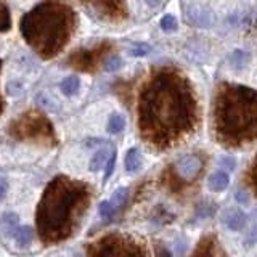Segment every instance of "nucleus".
I'll use <instances>...</instances> for the list:
<instances>
[{
  "instance_id": "f257e3e1",
  "label": "nucleus",
  "mask_w": 257,
  "mask_h": 257,
  "mask_svg": "<svg viewBox=\"0 0 257 257\" xmlns=\"http://www.w3.org/2000/svg\"><path fill=\"white\" fill-rule=\"evenodd\" d=\"M198 103L187 77L159 69L145 82L139 98V131L148 145L166 150L195 131Z\"/></svg>"
},
{
  "instance_id": "f03ea898",
  "label": "nucleus",
  "mask_w": 257,
  "mask_h": 257,
  "mask_svg": "<svg viewBox=\"0 0 257 257\" xmlns=\"http://www.w3.org/2000/svg\"><path fill=\"white\" fill-rule=\"evenodd\" d=\"M92 199L85 182L58 175L47 185L36 212V225L45 244H56L74 235Z\"/></svg>"
},
{
  "instance_id": "7ed1b4c3",
  "label": "nucleus",
  "mask_w": 257,
  "mask_h": 257,
  "mask_svg": "<svg viewBox=\"0 0 257 257\" xmlns=\"http://www.w3.org/2000/svg\"><path fill=\"white\" fill-rule=\"evenodd\" d=\"M217 140L241 147L257 140V92L238 84H220L212 103Z\"/></svg>"
},
{
  "instance_id": "20e7f679",
  "label": "nucleus",
  "mask_w": 257,
  "mask_h": 257,
  "mask_svg": "<svg viewBox=\"0 0 257 257\" xmlns=\"http://www.w3.org/2000/svg\"><path fill=\"white\" fill-rule=\"evenodd\" d=\"M76 26V12L69 4L45 0L23 16L20 31L32 50L50 60L68 45Z\"/></svg>"
},
{
  "instance_id": "39448f33",
  "label": "nucleus",
  "mask_w": 257,
  "mask_h": 257,
  "mask_svg": "<svg viewBox=\"0 0 257 257\" xmlns=\"http://www.w3.org/2000/svg\"><path fill=\"white\" fill-rule=\"evenodd\" d=\"M8 135L20 142H31L52 147L56 143V134L52 122L42 112L26 111L8 127Z\"/></svg>"
},
{
  "instance_id": "423d86ee",
  "label": "nucleus",
  "mask_w": 257,
  "mask_h": 257,
  "mask_svg": "<svg viewBox=\"0 0 257 257\" xmlns=\"http://www.w3.org/2000/svg\"><path fill=\"white\" fill-rule=\"evenodd\" d=\"M88 257H148L145 247L124 233H108L87 246Z\"/></svg>"
},
{
  "instance_id": "0eeeda50",
  "label": "nucleus",
  "mask_w": 257,
  "mask_h": 257,
  "mask_svg": "<svg viewBox=\"0 0 257 257\" xmlns=\"http://www.w3.org/2000/svg\"><path fill=\"white\" fill-rule=\"evenodd\" d=\"M87 12L95 18L108 23H119L127 18V5L124 0H79Z\"/></svg>"
},
{
  "instance_id": "6e6552de",
  "label": "nucleus",
  "mask_w": 257,
  "mask_h": 257,
  "mask_svg": "<svg viewBox=\"0 0 257 257\" xmlns=\"http://www.w3.org/2000/svg\"><path fill=\"white\" fill-rule=\"evenodd\" d=\"M109 52V44H101L98 47L93 48H82L77 50L69 56V66L79 71L92 72L96 66H98L100 60H103V56Z\"/></svg>"
},
{
  "instance_id": "1a4fd4ad",
  "label": "nucleus",
  "mask_w": 257,
  "mask_h": 257,
  "mask_svg": "<svg viewBox=\"0 0 257 257\" xmlns=\"http://www.w3.org/2000/svg\"><path fill=\"white\" fill-rule=\"evenodd\" d=\"M201 167H203V163H201V159L196 155H187L175 164V174L182 180L191 182L193 179H196Z\"/></svg>"
},
{
  "instance_id": "9d476101",
  "label": "nucleus",
  "mask_w": 257,
  "mask_h": 257,
  "mask_svg": "<svg viewBox=\"0 0 257 257\" xmlns=\"http://www.w3.org/2000/svg\"><path fill=\"white\" fill-rule=\"evenodd\" d=\"M222 222L227 225V227L233 231H239L246 227V222H247V217L246 214L241 211V209L236 207H231L227 209L222 215Z\"/></svg>"
},
{
  "instance_id": "9b49d317",
  "label": "nucleus",
  "mask_w": 257,
  "mask_h": 257,
  "mask_svg": "<svg viewBox=\"0 0 257 257\" xmlns=\"http://www.w3.org/2000/svg\"><path fill=\"white\" fill-rule=\"evenodd\" d=\"M193 257H227L219 246V243L214 238H206L203 243H199L198 251L193 254Z\"/></svg>"
},
{
  "instance_id": "f8f14e48",
  "label": "nucleus",
  "mask_w": 257,
  "mask_h": 257,
  "mask_svg": "<svg viewBox=\"0 0 257 257\" xmlns=\"http://www.w3.org/2000/svg\"><path fill=\"white\" fill-rule=\"evenodd\" d=\"M228 185H230V177L227 172H223V171L214 172L207 180V187L212 191H223Z\"/></svg>"
},
{
  "instance_id": "ddd939ff",
  "label": "nucleus",
  "mask_w": 257,
  "mask_h": 257,
  "mask_svg": "<svg viewBox=\"0 0 257 257\" xmlns=\"http://www.w3.org/2000/svg\"><path fill=\"white\" fill-rule=\"evenodd\" d=\"M125 171L127 172H137L142 167V155L139 148H131L125 155Z\"/></svg>"
},
{
  "instance_id": "4468645a",
  "label": "nucleus",
  "mask_w": 257,
  "mask_h": 257,
  "mask_svg": "<svg viewBox=\"0 0 257 257\" xmlns=\"http://www.w3.org/2000/svg\"><path fill=\"white\" fill-rule=\"evenodd\" d=\"M79 87H80V80L77 76H68V77H64L61 80V84H60V88H61V92L63 95H66V96H72L77 90H79Z\"/></svg>"
},
{
  "instance_id": "2eb2a0df",
  "label": "nucleus",
  "mask_w": 257,
  "mask_h": 257,
  "mask_svg": "<svg viewBox=\"0 0 257 257\" xmlns=\"http://www.w3.org/2000/svg\"><path fill=\"white\" fill-rule=\"evenodd\" d=\"M109 158V151L106 148H101L95 153V155L92 156L90 159V166H88V169H90L92 172H98L100 169L103 166H106V161Z\"/></svg>"
},
{
  "instance_id": "dca6fc26",
  "label": "nucleus",
  "mask_w": 257,
  "mask_h": 257,
  "mask_svg": "<svg viewBox=\"0 0 257 257\" xmlns=\"http://www.w3.org/2000/svg\"><path fill=\"white\" fill-rule=\"evenodd\" d=\"M32 236H34V231H32V228L29 227V225H21V227H18L15 231L16 243L21 244V246H28L32 241Z\"/></svg>"
},
{
  "instance_id": "f3484780",
  "label": "nucleus",
  "mask_w": 257,
  "mask_h": 257,
  "mask_svg": "<svg viewBox=\"0 0 257 257\" xmlns=\"http://www.w3.org/2000/svg\"><path fill=\"white\" fill-rule=\"evenodd\" d=\"M0 225H2V230L7 231V233H13L16 231V225H18V215L15 212H5L2 215V220H0Z\"/></svg>"
},
{
  "instance_id": "a211bd4d",
  "label": "nucleus",
  "mask_w": 257,
  "mask_h": 257,
  "mask_svg": "<svg viewBox=\"0 0 257 257\" xmlns=\"http://www.w3.org/2000/svg\"><path fill=\"white\" fill-rule=\"evenodd\" d=\"M125 127V119L122 114H119V112H114L109 120H108V132L109 134H120L124 131Z\"/></svg>"
},
{
  "instance_id": "6ab92c4d",
  "label": "nucleus",
  "mask_w": 257,
  "mask_h": 257,
  "mask_svg": "<svg viewBox=\"0 0 257 257\" xmlns=\"http://www.w3.org/2000/svg\"><path fill=\"white\" fill-rule=\"evenodd\" d=\"M249 61V55L244 52V50H235L231 53L230 56V64L235 69H241V68H244L246 64Z\"/></svg>"
},
{
  "instance_id": "aec40b11",
  "label": "nucleus",
  "mask_w": 257,
  "mask_h": 257,
  "mask_svg": "<svg viewBox=\"0 0 257 257\" xmlns=\"http://www.w3.org/2000/svg\"><path fill=\"white\" fill-rule=\"evenodd\" d=\"M12 28V18H10V12L5 5V2L0 0V32H5Z\"/></svg>"
},
{
  "instance_id": "412c9836",
  "label": "nucleus",
  "mask_w": 257,
  "mask_h": 257,
  "mask_svg": "<svg viewBox=\"0 0 257 257\" xmlns=\"http://www.w3.org/2000/svg\"><path fill=\"white\" fill-rule=\"evenodd\" d=\"M127 196H128V190L127 188H117L114 193H112V196H111V204L114 206V209H119V207H122L125 204V201H127Z\"/></svg>"
},
{
  "instance_id": "4be33fe9",
  "label": "nucleus",
  "mask_w": 257,
  "mask_h": 257,
  "mask_svg": "<svg viewBox=\"0 0 257 257\" xmlns=\"http://www.w3.org/2000/svg\"><path fill=\"white\" fill-rule=\"evenodd\" d=\"M177 26H179V23H177V18L172 15H166L161 18V29L163 31H175Z\"/></svg>"
},
{
  "instance_id": "5701e85b",
  "label": "nucleus",
  "mask_w": 257,
  "mask_h": 257,
  "mask_svg": "<svg viewBox=\"0 0 257 257\" xmlns=\"http://www.w3.org/2000/svg\"><path fill=\"white\" fill-rule=\"evenodd\" d=\"M114 206L111 204V201L108 199V201H101L100 203V206H98V212H100V215L103 217V219H111L112 217V214H114Z\"/></svg>"
},
{
  "instance_id": "b1692460",
  "label": "nucleus",
  "mask_w": 257,
  "mask_h": 257,
  "mask_svg": "<svg viewBox=\"0 0 257 257\" xmlns=\"http://www.w3.org/2000/svg\"><path fill=\"white\" fill-rule=\"evenodd\" d=\"M247 183L251 185V188L255 191V195H257V158L247 171Z\"/></svg>"
},
{
  "instance_id": "393cba45",
  "label": "nucleus",
  "mask_w": 257,
  "mask_h": 257,
  "mask_svg": "<svg viewBox=\"0 0 257 257\" xmlns=\"http://www.w3.org/2000/svg\"><path fill=\"white\" fill-rule=\"evenodd\" d=\"M151 47L148 44H135L131 48V55L132 56H145L147 53H150Z\"/></svg>"
},
{
  "instance_id": "a878e982",
  "label": "nucleus",
  "mask_w": 257,
  "mask_h": 257,
  "mask_svg": "<svg viewBox=\"0 0 257 257\" xmlns=\"http://www.w3.org/2000/svg\"><path fill=\"white\" fill-rule=\"evenodd\" d=\"M116 166V151H111V155L106 161V171H104V182H106L109 177L112 175V171H114Z\"/></svg>"
},
{
  "instance_id": "bb28decb",
  "label": "nucleus",
  "mask_w": 257,
  "mask_h": 257,
  "mask_svg": "<svg viewBox=\"0 0 257 257\" xmlns=\"http://www.w3.org/2000/svg\"><path fill=\"white\" fill-rule=\"evenodd\" d=\"M120 66H122V60L117 58V56H111L104 61V69L106 71H117Z\"/></svg>"
},
{
  "instance_id": "cd10ccee",
  "label": "nucleus",
  "mask_w": 257,
  "mask_h": 257,
  "mask_svg": "<svg viewBox=\"0 0 257 257\" xmlns=\"http://www.w3.org/2000/svg\"><path fill=\"white\" fill-rule=\"evenodd\" d=\"M257 243V219H255V225L251 228L249 231V235L246 236V244L251 246V244H255Z\"/></svg>"
},
{
  "instance_id": "c85d7f7f",
  "label": "nucleus",
  "mask_w": 257,
  "mask_h": 257,
  "mask_svg": "<svg viewBox=\"0 0 257 257\" xmlns=\"http://www.w3.org/2000/svg\"><path fill=\"white\" fill-rule=\"evenodd\" d=\"M7 190H8V183H7V180L4 179V177H0V199L5 198Z\"/></svg>"
},
{
  "instance_id": "c756f323",
  "label": "nucleus",
  "mask_w": 257,
  "mask_h": 257,
  "mask_svg": "<svg viewBox=\"0 0 257 257\" xmlns=\"http://www.w3.org/2000/svg\"><path fill=\"white\" fill-rule=\"evenodd\" d=\"M156 252H158V257H172V254L169 252V249H166L163 246H158L156 247Z\"/></svg>"
},
{
  "instance_id": "7c9ffc66",
  "label": "nucleus",
  "mask_w": 257,
  "mask_h": 257,
  "mask_svg": "<svg viewBox=\"0 0 257 257\" xmlns=\"http://www.w3.org/2000/svg\"><path fill=\"white\" fill-rule=\"evenodd\" d=\"M222 164H223V166H227V164H228L230 169L235 167V163H233V159H231V158H222Z\"/></svg>"
},
{
  "instance_id": "2f4dec72",
  "label": "nucleus",
  "mask_w": 257,
  "mask_h": 257,
  "mask_svg": "<svg viewBox=\"0 0 257 257\" xmlns=\"http://www.w3.org/2000/svg\"><path fill=\"white\" fill-rule=\"evenodd\" d=\"M0 71H2V60H0ZM4 109H5V101L2 98V95H0V114L4 112Z\"/></svg>"
},
{
  "instance_id": "473e14b6",
  "label": "nucleus",
  "mask_w": 257,
  "mask_h": 257,
  "mask_svg": "<svg viewBox=\"0 0 257 257\" xmlns=\"http://www.w3.org/2000/svg\"><path fill=\"white\" fill-rule=\"evenodd\" d=\"M147 2H148L150 5H156V4L159 2V0H147Z\"/></svg>"
},
{
  "instance_id": "72a5a7b5",
  "label": "nucleus",
  "mask_w": 257,
  "mask_h": 257,
  "mask_svg": "<svg viewBox=\"0 0 257 257\" xmlns=\"http://www.w3.org/2000/svg\"><path fill=\"white\" fill-rule=\"evenodd\" d=\"M254 219H257V209H255V211H254Z\"/></svg>"
}]
</instances>
